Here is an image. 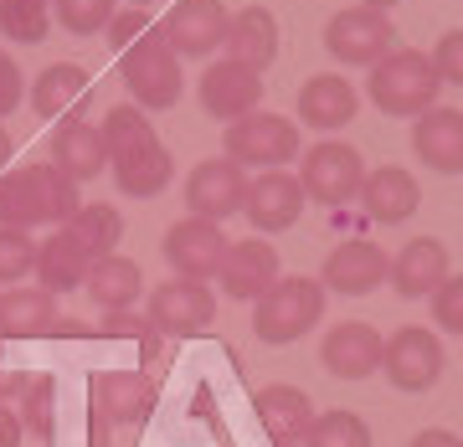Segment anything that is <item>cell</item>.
<instances>
[{
  "label": "cell",
  "instance_id": "obj_1",
  "mask_svg": "<svg viewBox=\"0 0 463 447\" xmlns=\"http://www.w3.org/2000/svg\"><path fill=\"white\" fill-rule=\"evenodd\" d=\"M78 185L52 165H21L11 175H0V227H67L78 211Z\"/></svg>",
  "mask_w": 463,
  "mask_h": 447
},
{
  "label": "cell",
  "instance_id": "obj_2",
  "mask_svg": "<svg viewBox=\"0 0 463 447\" xmlns=\"http://www.w3.org/2000/svg\"><path fill=\"white\" fill-rule=\"evenodd\" d=\"M365 88H371V103H376L386 118H417L438 103L443 78H438V67H432L428 51L392 47L376 67H371V83Z\"/></svg>",
  "mask_w": 463,
  "mask_h": 447
},
{
  "label": "cell",
  "instance_id": "obj_3",
  "mask_svg": "<svg viewBox=\"0 0 463 447\" xmlns=\"http://www.w3.org/2000/svg\"><path fill=\"white\" fill-rule=\"evenodd\" d=\"M325 319V283L319 278H279L263 298H252V334L263 345H294Z\"/></svg>",
  "mask_w": 463,
  "mask_h": 447
},
{
  "label": "cell",
  "instance_id": "obj_4",
  "mask_svg": "<svg viewBox=\"0 0 463 447\" xmlns=\"http://www.w3.org/2000/svg\"><path fill=\"white\" fill-rule=\"evenodd\" d=\"M118 72H124V88H129L134 108H145V114H165L181 103V57L160 42V32L149 26L134 47L118 51Z\"/></svg>",
  "mask_w": 463,
  "mask_h": 447
},
{
  "label": "cell",
  "instance_id": "obj_5",
  "mask_svg": "<svg viewBox=\"0 0 463 447\" xmlns=\"http://www.w3.org/2000/svg\"><path fill=\"white\" fill-rule=\"evenodd\" d=\"M222 144H227V160H237L242 170H248V165L283 170L288 160H298V124H294V118H283V114L258 108V114L227 124Z\"/></svg>",
  "mask_w": 463,
  "mask_h": 447
},
{
  "label": "cell",
  "instance_id": "obj_6",
  "mask_svg": "<svg viewBox=\"0 0 463 447\" xmlns=\"http://www.w3.org/2000/svg\"><path fill=\"white\" fill-rule=\"evenodd\" d=\"M365 181V160L361 149L345 144V139H319L315 149H304V170H298V185H304V200H319V206H345V200L361 196Z\"/></svg>",
  "mask_w": 463,
  "mask_h": 447
},
{
  "label": "cell",
  "instance_id": "obj_7",
  "mask_svg": "<svg viewBox=\"0 0 463 447\" xmlns=\"http://www.w3.org/2000/svg\"><path fill=\"white\" fill-rule=\"evenodd\" d=\"M392 47H397V26H392L386 11L350 5V11L330 16V26H325V51L345 67H376Z\"/></svg>",
  "mask_w": 463,
  "mask_h": 447
},
{
  "label": "cell",
  "instance_id": "obj_8",
  "mask_svg": "<svg viewBox=\"0 0 463 447\" xmlns=\"http://www.w3.org/2000/svg\"><path fill=\"white\" fill-rule=\"evenodd\" d=\"M381 370H386V381L417 396V391H432L438 376H443V345H438V334L422 330V324H402L386 345H381Z\"/></svg>",
  "mask_w": 463,
  "mask_h": 447
},
{
  "label": "cell",
  "instance_id": "obj_9",
  "mask_svg": "<svg viewBox=\"0 0 463 447\" xmlns=\"http://www.w3.org/2000/svg\"><path fill=\"white\" fill-rule=\"evenodd\" d=\"M145 319L155 334H175V340H191L216 319V293L196 278H170L160 288H149Z\"/></svg>",
  "mask_w": 463,
  "mask_h": 447
},
{
  "label": "cell",
  "instance_id": "obj_10",
  "mask_svg": "<svg viewBox=\"0 0 463 447\" xmlns=\"http://www.w3.org/2000/svg\"><path fill=\"white\" fill-rule=\"evenodd\" d=\"M248 170L237 165V160H201L191 175H185V211L201 216V221H227L248 206Z\"/></svg>",
  "mask_w": 463,
  "mask_h": 447
},
{
  "label": "cell",
  "instance_id": "obj_11",
  "mask_svg": "<svg viewBox=\"0 0 463 447\" xmlns=\"http://www.w3.org/2000/svg\"><path fill=\"white\" fill-rule=\"evenodd\" d=\"M227 26H232V16L222 0H175L170 16L155 32H160V42L175 57H212L227 42Z\"/></svg>",
  "mask_w": 463,
  "mask_h": 447
},
{
  "label": "cell",
  "instance_id": "obj_12",
  "mask_svg": "<svg viewBox=\"0 0 463 447\" xmlns=\"http://www.w3.org/2000/svg\"><path fill=\"white\" fill-rule=\"evenodd\" d=\"M201 108L212 118H227V124H237V118H248L263 108V72H252V67L232 62V57H222V62H212L206 72H201Z\"/></svg>",
  "mask_w": 463,
  "mask_h": 447
},
{
  "label": "cell",
  "instance_id": "obj_13",
  "mask_svg": "<svg viewBox=\"0 0 463 447\" xmlns=\"http://www.w3.org/2000/svg\"><path fill=\"white\" fill-rule=\"evenodd\" d=\"M165 263L175 267V278H216V267H222V257H227V232L216 227V221H201V216H185V221H175L165 232Z\"/></svg>",
  "mask_w": 463,
  "mask_h": 447
},
{
  "label": "cell",
  "instance_id": "obj_14",
  "mask_svg": "<svg viewBox=\"0 0 463 447\" xmlns=\"http://www.w3.org/2000/svg\"><path fill=\"white\" fill-rule=\"evenodd\" d=\"M279 247L263 242V237H248V242H232L222 267H216V283H222V293L237 298V303H252V298H263L273 283H279Z\"/></svg>",
  "mask_w": 463,
  "mask_h": 447
},
{
  "label": "cell",
  "instance_id": "obj_15",
  "mask_svg": "<svg viewBox=\"0 0 463 447\" xmlns=\"http://www.w3.org/2000/svg\"><path fill=\"white\" fill-rule=\"evenodd\" d=\"M88 401H93V416L109 427H139L155 412V381L139 370H103L88 386Z\"/></svg>",
  "mask_w": 463,
  "mask_h": 447
},
{
  "label": "cell",
  "instance_id": "obj_16",
  "mask_svg": "<svg viewBox=\"0 0 463 447\" xmlns=\"http://www.w3.org/2000/svg\"><path fill=\"white\" fill-rule=\"evenodd\" d=\"M386 273H392V257H386L376 242H365V237H345V242L325 257L319 283L335 288V293H345V298H365V293H376L381 283H386Z\"/></svg>",
  "mask_w": 463,
  "mask_h": 447
},
{
  "label": "cell",
  "instance_id": "obj_17",
  "mask_svg": "<svg viewBox=\"0 0 463 447\" xmlns=\"http://www.w3.org/2000/svg\"><path fill=\"white\" fill-rule=\"evenodd\" d=\"M242 216L252 221V232L258 237L288 232L298 216H304V185H298V175H288V170H263V175L248 185V206H242Z\"/></svg>",
  "mask_w": 463,
  "mask_h": 447
},
{
  "label": "cell",
  "instance_id": "obj_18",
  "mask_svg": "<svg viewBox=\"0 0 463 447\" xmlns=\"http://www.w3.org/2000/svg\"><path fill=\"white\" fill-rule=\"evenodd\" d=\"M412 149L432 175H463V108L432 103L412 124Z\"/></svg>",
  "mask_w": 463,
  "mask_h": 447
},
{
  "label": "cell",
  "instance_id": "obj_19",
  "mask_svg": "<svg viewBox=\"0 0 463 447\" xmlns=\"http://www.w3.org/2000/svg\"><path fill=\"white\" fill-rule=\"evenodd\" d=\"M355 200L365 206L371 221H381V227H402V221H412L417 206H422V185H417L412 170L381 165V170H365L361 196H355Z\"/></svg>",
  "mask_w": 463,
  "mask_h": 447
},
{
  "label": "cell",
  "instance_id": "obj_20",
  "mask_svg": "<svg viewBox=\"0 0 463 447\" xmlns=\"http://www.w3.org/2000/svg\"><path fill=\"white\" fill-rule=\"evenodd\" d=\"M381 340L371 324H361V319H345V324H335L330 334H325V345H319V365L330 370V376H340V381H365L371 370H381Z\"/></svg>",
  "mask_w": 463,
  "mask_h": 447
},
{
  "label": "cell",
  "instance_id": "obj_21",
  "mask_svg": "<svg viewBox=\"0 0 463 447\" xmlns=\"http://www.w3.org/2000/svg\"><path fill=\"white\" fill-rule=\"evenodd\" d=\"M252 412L263 422V432L273 437L279 447H298L315 427V401L309 391H298V386H263L258 396H252Z\"/></svg>",
  "mask_w": 463,
  "mask_h": 447
},
{
  "label": "cell",
  "instance_id": "obj_22",
  "mask_svg": "<svg viewBox=\"0 0 463 447\" xmlns=\"http://www.w3.org/2000/svg\"><path fill=\"white\" fill-rule=\"evenodd\" d=\"M88 98H93V83H88V67H78V62H52L36 72V83H32V108L42 118L72 124V118L88 114Z\"/></svg>",
  "mask_w": 463,
  "mask_h": 447
},
{
  "label": "cell",
  "instance_id": "obj_23",
  "mask_svg": "<svg viewBox=\"0 0 463 447\" xmlns=\"http://www.w3.org/2000/svg\"><path fill=\"white\" fill-rule=\"evenodd\" d=\"M47 165L62 170L72 185L99 181L103 170H109V144H103V134L93 129V124L72 118V124H62V129L52 134V160Z\"/></svg>",
  "mask_w": 463,
  "mask_h": 447
},
{
  "label": "cell",
  "instance_id": "obj_24",
  "mask_svg": "<svg viewBox=\"0 0 463 447\" xmlns=\"http://www.w3.org/2000/svg\"><path fill=\"white\" fill-rule=\"evenodd\" d=\"M355 108H361V98H355L350 78H340V72H315L309 83L298 88V118L319 134L345 129L355 118Z\"/></svg>",
  "mask_w": 463,
  "mask_h": 447
},
{
  "label": "cell",
  "instance_id": "obj_25",
  "mask_svg": "<svg viewBox=\"0 0 463 447\" xmlns=\"http://www.w3.org/2000/svg\"><path fill=\"white\" fill-rule=\"evenodd\" d=\"M227 57L252 67V72H268V67L279 62V16H273L268 5L237 11L232 26H227Z\"/></svg>",
  "mask_w": 463,
  "mask_h": 447
},
{
  "label": "cell",
  "instance_id": "obj_26",
  "mask_svg": "<svg viewBox=\"0 0 463 447\" xmlns=\"http://www.w3.org/2000/svg\"><path fill=\"white\" fill-rule=\"evenodd\" d=\"M392 288L402 298H432V288L448 278V247L438 237H412L407 247L392 257Z\"/></svg>",
  "mask_w": 463,
  "mask_h": 447
},
{
  "label": "cell",
  "instance_id": "obj_27",
  "mask_svg": "<svg viewBox=\"0 0 463 447\" xmlns=\"http://www.w3.org/2000/svg\"><path fill=\"white\" fill-rule=\"evenodd\" d=\"M109 170H114V185L124 191V196H134V200L160 196V191L175 181V160H170V149L160 144V139H155V144L129 149V154H114Z\"/></svg>",
  "mask_w": 463,
  "mask_h": 447
},
{
  "label": "cell",
  "instance_id": "obj_28",
  "mask_svg": "<svg viewBox=\"0 0 463 447\" xmlns=\"http://www.w3.org/2000/svg\"><path fill=\"white\" fill-rule=\"evenodd\" d=\"M88 267H93V257L78 247V237L67 232V227H57V237H47V242H36V283H42L52 298L83 288Z\"/></svg>",
  "mask_w": 463,
  "mask_h": 447
},
{
  "label": "cell",
  "instance_id": "obj_29",
  "mask_svg": "<svg viewBox=\"0 0 463 447\" xmlns=\"http://www.w3.org/2000/svg\"><path fill=\"white\" fill-rule=\"evenodd\" d=\"M83 293L99 303L103 314H129L134 303H139V293H145V273H139V263L114 252V257H99V263L88 267Z\"/></svg>",
  "mask_w": 463,
  "mask_h": 447
},
{
  "label": "cell",
  "instance_id": "obj_30",
  "mask_svg": "<svg viewBox=\"0 0 463 447\" xmlns=\"http://www.w3.org/2000/svg\"><path fill=\"white\" fill-rule=\"evenodd\" d=\"M57 330V298L47 288H11L0 293V340H36Z\"/></svg>",
  "mask_w": 463,
  "mask_h": 447
},
{
  "label": "cell",
  "instance_id": "obj_31",
  "mask_svg": "<svg viewBox=\"0 0 463 447\" xmlns=\"http://www.w3.org/2000/svg\"><path fill=\"white\" fill-rule=\"evenodd\" d=\"M67 232L78 237V247L99 263V257H114V247L124 242V216H118L114 206H103V200H88V206L72 211Z\"/></svg>",
  "mask_w": 463,
  "mask_h": 447
},
{
  "label": "cell",
  "instance_id": "obj_32",
  "mask_svg": "<svg viewBox=\"0 0 463 447\" xmlns=\"http://www.w3.org/2000/svg\"><path fill=\"white\" fill-rule=\"evenodd\" d=\"M99 134H103V144H109V160H114V154H129L139 144H155V118L145 108H134V103H118V108L103 114Z\"/></svg>",
  "mask_w": 463,
  "mask_h": 447
},
{
  "label": "cell",
  "instance_id": "obj_33",
  "mask_svg": "<svg viewBox=\"0 0 463 447\" xmlns=\"http://www.w3.org/2000/svg\"><path fill=\"white\" fill-rule=\"evenodd\" d=\"M52 406H57V381L52 376H26V386H21V396H16L21 432L52 437Z\"/></svg>",
  "mask_w": 463,
  "mask_h": 447
},
{
  "label": "cell",
  "instance_id": "obj_34",
  "mask_svg": "<svg viewBox=\"0 0 463 447\" xmlns=\"http://www.w3.org/2000/svg\"><path fill=\"white\" fill-rule=\"evenodd\" d=\"M57 5V26L67 36H99L118 16V0H52Z\"/></svg>",
  "mask_w": 463,
  "mask_h": 447
},
{
  "label": "cell",
  "instance_id": "obj_35",
  "mask_svg": "<svg viewBox=\"0 0 463 447\" xmlns=\"http://www.w3.org/2000/svg\"><path fill=\"white\" fill-rule=\"evenodd\" d=\"M304 447H371V427L355 412H325V416H315Z\"/></svg>",
  "mask_w": 463,
  "mask_h": 447
},
{
  "label": "cell",
  "instance_id": "obj_36",
  "mask_svg": "<svg viewBox=\"0 0 463 447\" xmlns=\"http://www.w3.org/2000/svg\"><path fill=\"white\" fill-rule=\"evenodd\" d=\"M52 32V11L47 5H26V0H0V36L11 42H47Z\"/></svg>",
  "mask_w": 463,
  "mask_h": 447
},
{
  "label": "cell",
  "instance_id": "obj_37",
  "mask_svg": "<svg viewBox=\"0 0 463 447\" xmlns=\"http://www.w3.org/2000/svg\"><path fill=\"white\" fill-rule=\"evenodd\" d=\"M26 273H36V242H32V232L0 227V283H21Z\"/></svg>",
  "mask_w": 463,
  "mask_h": 447
},
{
  "label": "cell",
  "instance_id": "obj_38",
  "mask_svg": "<svg viewBox=\"0 0 463 447\" xmlns=\"http://www.w3.org/2000/svg\"><path fill=\"white\" fill-rule=\"evenodd\" d=\"M432 319H438V330L463 334V273H448L432 288Z\"/></svg>",
  "mask_w": 463,
  "mask_h": 447
},
{
  "label": "cell",
  "instance_id": "obj_39",
  "mask_svg": "<svg viewBox=\"0 0 463 447\" xmlns=\"http://www.w3.org/2000/svg\"><path fill=\"white\" fill-rule=\"evenodd\" d=\"M432 67H438V78L453 88H463V26L458 32H448L438 47H432Z\"/></svg>",
  "mask_w": 463,
  "mask_h": 447
},
{
  "label": "cell",
  "instance_id": "obj_40",
  "mask_svg": "<svg viewBox=\"0 0 463 447\" xmlns=\"http://www.w3.org/2000/svg\"><path fill=\"white\" fill-rule=\"evenodd\" d=\"M145 32H149V16L139 11V5H129V11H118V16L109 21V47L124 51V47H134Z\"/></svg>",
  "mask_w": 463,
  "mask_h": 447
},
{
  "label": "cell",
  "instance_id": "obj_41",
  "mask_svg": "<svg viewBox=\"0 0 463 447\" xmlns=\"http://www.w3.org/2000/svg\"><path fill=\"white\" fill-rule=\"evenodd\" d=\"M26 98V83H21V67L0 51V118L5 114H16V103Z\"/></svg>",
  "mask_w": 463,
  "mask_h": 447
},
{
  "label": "cell",
  "instance_id": "obj_42",
  "mask_svg": "<svg viewBox=\"0 0 463 447\" xmlns=\"http://www.w3.org/2000/svg\"><path fill=\"white\" fill-rule=\"evenodd\" d=\"M21 437H26V432H21V416L0 401V447H21Z\"/></svg>",
  "mask_w": 463,
  "mask_h": 447
},
{
  "label": "cell",
  "instance_id": "obj_43",
  "mask_svg": "<svg viewBox=\"0 0 463 447\" xmlns=\"http://www.w3.org/2000/svg\"><path fill=\"white\" fill-rule=\"evenodd\" d=\"M412 447H463L458 432H448V427H428V432H417Z\"/></svg>",
  "mask_w": 463,
  "mask_h": 447
},
{
  "label": "cell",
  "instance_id": "obj_44",
  "mask_svg": "<svg viewBox=\"0 0 463 447\" xmlns=\"http://www.w3.org/2000/svg\"><path fill=\"white\" fill-rule=\"evenodd\" d=\"M21 386H26V376H16V370H0V401L21 396Z\"/></svg>",
  "mask_w": 463,
  "mask_h": 447
},
{
  "label": "cell",
  "instance_id": "obj_45",
  "mask_svg": "<svg viewBox=\"0 0 463 447\" xmlns=\"http://www.w3.org/2000/svg\"><path fill=\"white\" fill-rule=\"evenodd\" d=\"M365 11H386V16H392V5H397V0H361Z\"/></svg>",
  "mask_w": 463,
  "mask_h": 447
},
{
  "label": "cell",
  "instance_id": "obj_46",
  "mask_svg": "<svg viewBox=\"0 0 463 447\" xmlns=\"http://www.w3.org/2000/svg\"><path fill=\"white\" fill-rule=\"evenodd\" d=\"M5 160H11V134L0 129V170H5Z\"/></svg>",
  "mask_w": 463,
  "mask_h": 447
},
{
  "label": "cell",
  "instance_id": "obj_47",
  "mask_svg": "<svg viewBox=\"0 0 463 447\" xmlns=\"http://www.w3.org/2000/svg\"><path fill=\"white\" fill-rule=\"evenodd\" d=\"M26 5H47V11H52V0H26Z\"/></svg>",
  "mask_w": 463,
  "mask_h": 447
},
{
  "label": "cell",
  "instance_id": "obj_48",
  "mask_svg": "<svg viewBox=\"0 0 463 447\" xmlns=\"http://www.w3.org/2000/svg\"><path fill=\"white\" fill-rule=\"evenodd\" d=\"M129 5H139V11H145V5H149V0H129Z\"/></svg>",
  "mask_w": 463,
  "mask_h": 447
}]
</instances>
